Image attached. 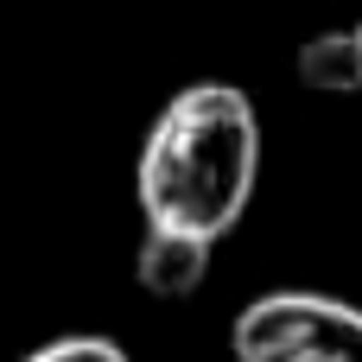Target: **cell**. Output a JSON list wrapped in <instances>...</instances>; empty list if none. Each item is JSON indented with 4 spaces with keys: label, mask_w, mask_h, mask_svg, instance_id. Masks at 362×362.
Wrapping results in <instances>:
<instances>
[{
    "label": "cell",
    "mask_w": 362,
    "mask_h": 362,
    "mask_svg": "<svg viewBox=\"0 0 362 362\" xmlns=\"http://www.w3.org/2000/svg\"><path fill=\"white\" fill-rule=\"evenodd\" d=\"M255 178H261L255 102L235 83H191L153 115L140 140V159H134L140 223L223 242L248 216Z\"/></svg>",
    "instance_id": "cell-1"
},
{
    "label": "cell",
    "mask_w": 362,
    "mask_h": 362,
    "mask_svg": "<svg viewBox=\"0 0 362 362\" xmlns=\"http://www.w3.org/2000/svg\"><path fill=\"white\" fill-rule=\"evenodd\" d=\"M235 362H362V305L337 293L280 286L235 312L229 325Z\"/></svg>",
    "instance_id": "cell-2"
},
{
    "label": "cell",
    "mask_w": 362,
    "mask_h": 362,
    "mask_svg": "<svg viewBox=\"0 0 362 362\" xmlns=\"http://www.w3.org/2000/svg\"><path fill=\"white\" fill-rule=\"evenodd\" d=\"M210 255H216V242L146 223V229H140V248H134V280H140V293H153V299H191V293L210 280Z\"/></svg>",
    "instance_id": "cell-3"
},
{
    "label": "cell",
    "mask_w": 362,
    "mask_h": 362,
    "mask_svg": "<svg viewBox=\"0 0 362 362\" xmlns=\"http://www.w3.org/2000/svg\"><path fill=\"white\" fill-rule=\"evenodd\" d=\"M299 83L305 89H331V95H356L362 89V57H356V32H318L299 45Z\"/></svg>",
    "instance_id": "cell-4"
},
{
    "label": "cell",
    "mask_w": 362,
    "mask_h": 362,
    "mask_svg": "<svg viewBox=\"0 0 362 362\" xmlns=\"http://www.w3.org/2000/svg\"><path fill=\"white\" fill-rule=\"evenodd\" d=\"M19 362H127V350L115 337H95V331H70V337H51L38 350H25Z\"/></svg>",
    "instance_id": "cell-5"
},
{
    "label": "cell",
    "mask_w": 362,
    "mask_h": 362,
    "mask_svg": "<svg viewBox=\"0 0 362 362\" xmlns=\"http://www.w3.org/2000/svg\"><path fill=\"white\" fill-rule=\"evenodd\" d=\"M350 32H356V57H362V19H356V25H350Z\"/></svg>",
    "instance_id": "cell-6"
}]
</instances>
